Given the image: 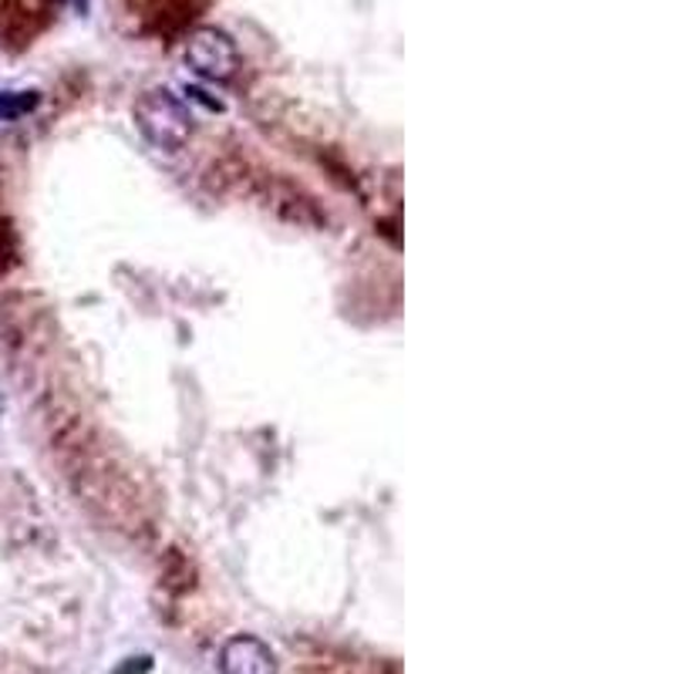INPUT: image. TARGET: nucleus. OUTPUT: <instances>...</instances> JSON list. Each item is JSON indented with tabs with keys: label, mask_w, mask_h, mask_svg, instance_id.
I'll use <instances>...</instances> for the list:
<instances>
[{
	"label": "nucleus",
	"mask_w": 674,
	"mask_h": 674,
	"mask_svg": "<svg viewBox=\"0 0 674 674\" xmlns=\"http://www.w3.org/2000/svg\"><path fill=\"white\" fill-rule=\"evenodd\" d=\"M0 415H4V399H0Z\"/></svg>",
	"instance_id": "39448f33"
},
{
	"label": "nucleus",
	"mask_w": 674,
	"mask_h": 674,
	"mask_svg": "<svg viewBox=\"0 0 674 674\" xmlns=\"http://www.w3.org/2000/svg\"><path fill=\"white\" fill-rule=\"evenodd\" d=\"M219 671L222 674H276V657L260 638L237 634L219 651Z\"/></svg>",
	"instance_id": "7ed1b4c3"
},
{
	"label": "nucleus",
	"mask_w": 674,
	"mask_h": 674,
	"mask_svg": "<svg viewBox=\"0 0 674 674\" xmlns=\"http://www.w3.org/2000/svg\"><path fill=\"white\" fill-rule=\"evenodd\" d=\"M135 126L142 132V139L162 152H180L186 149V142L193 139V111L189 105L173 95L168 88H152L135 101Z\"/></svg>",
	"instance_id": "f257e3e1"
},
{
	"label": "nucleus",
	"mask_w": 674,
	"mask_h": 674,
	"mask_svg": "<svg viewBox=\"0 0 674 674\" xmlns=\"http://www.w3.org/2000/svg\"><path fill=\"white\" fill-rule=\"evenodd\" d=\"M34 105H37L34 91H4V95H0V122L28 116Z\"/></svg>",
	"instance_id": "20e7f679"
},
{
	"label": "nucleus",
	"mask_w": 674,
	"mask_h": 674,
	"mask_svg": "<svg viewBox=\"0 0 674 674\" xmlns=\"http://www.w3.org/2000/svg\"><path fill=\"white\" fill-rule=\"evenodd\" d=\"M183 58L189 72L206 81H230L240 72L237 41L219 28H196L183 47Z\"/></svg>",
	"instance_id": "f03ea898"
}]
</instances>
